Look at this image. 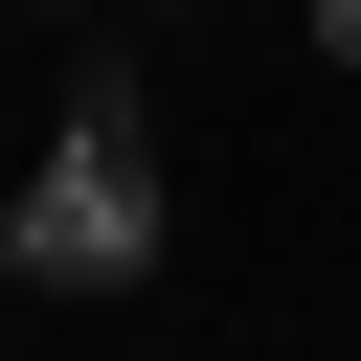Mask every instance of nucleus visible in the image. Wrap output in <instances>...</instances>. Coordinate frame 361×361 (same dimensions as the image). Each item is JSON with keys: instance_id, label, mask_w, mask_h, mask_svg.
Here are the masks:
<instances>
[{"instance_id": "f03ea898", "label": "nucleus", "mask_w": 361, "mask_h": 361, "mask_svg": "<svg viewBox=\"0 0 361 361\" xmlns=\"http://www.w3.org/2000/svg\"><path fill=\"white\" fill-rule=\"evenodd\" d=\"M316 68H361V0H316Z\"/></svg>"}, {"instance_id": "f257e3e1", "label": "nucleus", "mask_w": 361, "mask_h": 361, "mask_svg": "<svg viewBox=\"0 0 361 361\" xmlns=\"http://www.w3.org/2000/svg\"><path fill=\"white\" fill-rule=\"evenodd\" d=\"M158 248H180L158 90H135V45H90V68H68V135H45L23 203H0V271H23V293H158Z\"/></svg>"}, {"instance_id": "20e7f679", "label": "nucleus", "mask_w": 361, "mask_h": 361, "mask_svg": "<svg viewBox=\"0 0 361 361\" xmlns=\"http://www.w3.org/2000/svg\"><path fill=\"white\" fill-rule=\"evenodd\" d=\"M135 23H158V0H135Z\"/></svg>"}, {"instance_id": "7ed1b4c3", "label": "nucleus", "mask_w": 361, "mask_h": 361, "mask_svg": "<svg viewBox=\"0 0 361 361\" xmlns=\"http://www.w3.org/2000/svg\"><path fill=\"white\" fill-rule=\"evenodd\" d=\"M23 23H113V0H23Z\"/></svg>"}]
</instances>
